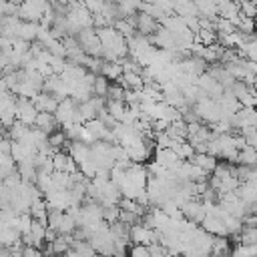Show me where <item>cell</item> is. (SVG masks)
Wrapping results in <instances>:
<instances>
[{"label": "cell", "instance_id": "obj_1", "mask_svg": "<svg viewBox=\"0 0 257 257\" xmlns=\"http://www.w3.org/2000/svg\"><path fill=\"white\" fill-rule=\"evenodd\" d=\"M179 209H181V215H183L187 221L197 223V225L203 221V217H205V213H207L199 197H191V199H187L185 203L179 205Z\"/></svg>", "mask_w": 257, "mask_h": 257}, {"label": "cell", "instance_id": "obj_2", "mask_svg": "<svg viewBox=\"0 0 257 257\" xmlns=\"http://www.w3.org/2000/svg\"><path fill=\"white\" fill-rule=\"evenodd\" d=\"M76 104H78V102H76L74 98H70V96H64V98L58 100V104H56V108H54V118H56L58 126H60L64 120H72V112H74Z\"/></svg>", "mask_w": 257, "mask_h": 257}, {"label": "cell", "instance_id": "obj_3", "mask_svg": "<svg viewBox=\"0 0 257 257\" xmlns=\"http://www.w3.org/2000/svg\"><path fill=\"white\" fill-rule=\"evenodd\" d=\"M157 28H159V22H157L155 18H151L147 12L139 10V12L135 14V30H137L139 34L151 36V34H153Z\"/></svg>", "mask_w": 257, "mask_h": 257}, {"label": "cell", "instance_id": "obj_4", "mask_svg": "<svg viewBox=\"0 0 257 257\" xmlns=\"http://www.w3.org/2000/svg\"><path fill=\"white\" fill-rule=\"evenodd\" d=\"M126 155H128V159L133 163H145V161H149L153 157V147H149L143 141H139V143L126 147Z\"/></svg>", "mask_w": 257, "mask_h": 257}, {"label": "cell", "instance_id": "obj_5", "mask_svg": "<svg viewBox=\"0 0 257 257\" xmlns=\"http://www.w3.org/2000/svg\"><path fill=\"white\" fill-rule=\"evenodd\" d=\"M155 161L157 163H161L165 169H169V171H173V169H177L179 165H181V161L183 159H179L177 157V153L173 151V149H155Z\"/></svg>", "mask_w": 257, "mask_h": 257}, {"label": "cell", "instance_id": "obj_6", "mask_svg": "<svg viewBox=\"0 0 257 257\" xmlns=\"http://www.w3.org/2000/svg\"><path fill=\"white\" fill-rule=\"evenodd\" d=\"M32 126H36V128H40V131H44V133L48 135V133H52V131H56V128H58V122H56V118H54V112L38 110Z\"/></svg>", "mask_w": 257, "mask_h": 257}, {"label": "cell", "instance_id": "obj_7", "mask_svg": "<svg viewBox=\"0 0 257 257\" xmlns=\"http://www.w3.org/2000/svg\"><path fill=\"white\" fill-rule=\"evenodd\" d=\"M32 104L36 106V110H46V112H54V108H56V104H58V100L50 94V92H44V90H40L34 98H32Z\"/></svg>", "mask_w": 257, "mask_h": 257}, {"label": "cell", "instance_id": "obj_8", "mask_svg": "<svg viewBox=\"0 0 257 257\" xmlns=\"http://www.w3.org/2000/svg\"><path fill=\"white\" fill-rule=\"evenodd\" d=\"M189 163H193V165H197V167H201L203 171H207V173H211L213 169H215V165H217V157H213V155H209V153H193L189 159H187Z\"/></svg>", "mask_w": 257, "mask_h": 257}, {"label": "cell", "instance_id": "obj_9", "mask_svg": "<svg viewBox=\"0 0 257 257\" xmlns=\"http://www.w3.org/2000/svg\"><path fill=\"white\" fill-rule=\"evenodd\" d=\"M34 153H36V149H34V147H28V145H24V143H20V141H12L10 157L14 159V163H20V161H24V159L32 157Z\"/></svg>", "mask_w": 257, "mask_h": 257}, {"label": "cell", "instance_id": "obj_10", "mask_svg": "<svg viewBox=\"0 0 257 257\" xmlns=\"http://www.w3.org/2000/svg\"><path fill=\"white\" fill-rule=\"evenodd\" d=\"M116 82L122 86V88H133V90H141L143 88V76L139 72H122Z\"/></svg>", "mask_w": 257, "mask_h": 257}, {"label": "cell", "instance_id": "obj_11", "mask_svg": "<svg viewBox=\"0 0 257 257\" xmlns=\"http://www.w3.org/2000/svg\"><path fill=\"white\" fill-rule=\"evenodd\" d=\"M229 237L227 235H213V245L209 255H229L231 253V245H229Z\"/></svg>", "mask_w": 257, "mask_h": 257}, {"label": "cell", "instance_id": "obj_12", "mask_svg": "<svg viewBox=\"0 0 257 257\" xmlns=\"http://www.w3.org/2000/svg\"><path fill=\"white\" fill-rule=\"evenodd\" d=\"M98 74H102L108 80H116L122 74V68H120V64L116 60H102V66H100Z\"/></svg>", "mask_w": 257, "mask_h": 257}, {"label": "cell", "instance_id": "obj_13", "mask_svg": "<svg viewBox=\"0 0 257 257\" xmlns=\"http://www.w3.org/2000/svg\"><path fill=\"white\" fill-rule=\"evenodd\" d=\"M84 128L98 141V139H102L104 137V133L108 131V126H104V122L98 118V116H94V118H88V120H84Z\"/></svg>", "mask_w": 257, "mask_h": 257}, {"label": "cell", "instance_id": "obj_14", "mask_svg": "<svg viewBox=\"0 0 257 257\" xmlns=\"http://www.w3.org/2000/svg\"><path fill=\"white\" fill-rule=\"evenodd\" d=\"M40 24L38 22H28V20H22L20 22V28H18V38L22 40H34L36 38V32H38Z\"/></svg>", "mask_w": 257, "mask_h": 257}, {"label": "cell", "instance_id": "obj_15", "mask_svg": "<svg viewBox=\"0 0 257 257\" xmlns=\"http://www.w3.org/2000/svg\"><path fill=\"white\" fill-rule=\"evenodd\" d=\"M235 163H243V165H257V151L255 147H243L237 151V157H235Z\"/></svg>", "mask_w": 257, "mask_h": 257}, {"label": "cell", "instance_id": "obj_16", "mask_svg": "<svg viewBox=\"0 0 257 257\" xmlns=\"http://www.w3.org/2000/svg\"><path fill=\"white\" fill-rule=\"evenodd\" d=\"M114 2H116V8H118L120 18L131 16V14L139 12V8H141V0H114Z\"/></svg>", "mask_w": 257, "mask_h": 257}, {"label": "cell", "instance_id": "obj_17", "mask_svg": "<svg viewBox=\"0 0 257 257\" xmlns=\"http://www.w3.org/2000/svg\"><path fill=\"white\" fill-rule=\"evenodd\" d=\"M50 177H52V187L54 189H68L72 185L70 173H66V171H52Z\"/></svg>", "mask_w": 257, "mask_h": 257}, {"label": "cell", "instance_id": "obj_18", "mask_svg": "<svg viewBox=\"0 0 257 257\" xmlns=\"http://www.w3.org/2000/svg\"><path fill=\"white\" fill-rule=\"evenodd\" d=\"M139 10L147 12V14H149L151 18H155L157 22H161V20L167 16V14H165V10H163L161 6H157L155 2H143V0H141V8H139Z\"/></svg>", "mask_w": 257, "mask_h": 257}, {"label": "cell", "instance_id": "obj_19", "mask_svg": "<svg viewBox=\"0 0 257 257\" xmlns=\"http://www.w3.org/2000/svg\"><path fill=\"white\" fill-rule=\"evenodd\" d=\"M74 227H76L74 219H72L66 211H62V215H60V219H58V225H56V231H58L60 235H70Z\"/></svg>", "mask_w": 257, "mask_h": 257}, {"label": "cell", "instance_id": "obj_20", "mask_svg": "<svg viewBox=\"0 0 257 257\" xmlns=\"http://www.w3.org/2000/svg\"><path fill=\"white\" fill-rule=\"evenodd\" d=\"M108 84H110L108 78H104L102 74H96V76H94V82H92V94H96V96H104V98H106Z\"/></svg>", "mask_w": 257, "mask_h": 257}, {"label": "cell", "instance_id": "obj_21", "mask_svg": "<svg viewBox=\"0 0 257 257\" xmlns=\"http://www.w3.org/2000/svg\"><path fill=\"white\" fill-rule=\"evenodd\" d=\"M104 106H106V110L116 118V120H120V116H122V112H124V100H114V98H106L104 100Z\"/></svg>", "mask_w": 257, "mask_h": 257}, {"label": "cell", "instance_id": "obj_22", "mask_svg": "<svg viewBox=\"0 0 257 257\" xmlns=\"http://www.w3.org/2000/svg\"><path fill=\"white\" fill-rule=\"evenodd\" d=\"M231 255H233V257H251V255H257V245L237 243V245L231 249Z\"/></svg>", "mask_w": 257, "mask_h": 257}, {"label": "cell", "instance_id": "obj_23", "mask_svg": "<svg viewBox=\"0 0 257 257\" xmlns=\"http://www.w3.org/2000/svg\"><path fill=\"white\" fill-rule=\"evenodd\" d=\"M64 143H66V135H64V131H62L60 126H58L56 131L48 133V145H50V147H54V149H62Z\"/></svg>", "mask_w": 257, "mask_h": 257}, {"label": "cell", "instance_id": "obj_24", "mask_svg": "<svg viewBox=\"0 0 257 257\" xmlns=\"http://www.w3.org/2000/svg\"><path fill=\"white\" fill-rule=\"evenodd\" d=\"M118 209H120V207H118ZM118 221L131 227V225H135V223L141 221V215H137V213H133V211H126V209H120V211H118Z\"/></svg>", "mask_w": 257, "mask_h": 257}, {"label": "cell", "instance_id": "obj_25", "mask_svg": "<svg viewBox=\"0 0 257 257\" xmlns=\"http://www.w3.org/2000/svg\"><path fill=\"white\" fill-rule=\"evenodd\" d=\"M68 239H70V235H56V239L50 243L52 245V253H64L66 249H68Z\"/></svg>", "mask_w": 257, "mask_h": 257}, {"label": "cell", "instance_id": "obj_26", "mask_svg": "<svg viewBox=\"0 0 257 257\" xmlns=\"http://www.w3.org/2000/svg\"><path fill=\"white\" fill-rule=\"evenodd\" d=\"M48 64H50V68H52L54 74H60V72L64 70V66H66V58H64V56H54V54H50Z\"/></svg>", "mask_w": 257, "mask_h": 257}, {"label": "cell", "instance_id": "obj_27", "mask_svg": "<svg viewBox=\"0 0 257 257\" xmlns=\"http://www.w3.org/2000/svg\"><path fill=\"white\" fill-rule=\"evenodd\" d=\"M118 205H108V207H102V219L104 223H112L118 219Z\"/></svg>", "mask_w": 257, "mask_h": 257}, {"label": "cell", "instance_id": "obj_28", "mask_svg": "<svg viewBox=\"0 0 257 257\" xmlns=\"http://www.w3.org/2000/svg\"><path fill=\"white\" fill-rule=\"evenodd\" d=\"M147 249H149V255H153V257H163V255H169L167 247H165L163 243H159V241L149 243V245H147Z\"/></svg>", "mask_w": 257, "mask_h": 257}, {"label": "cell", "instance_id": "obj_29", "mask_svg": "<svg viewBox=\"0 0 257 257\" xmlns=\"http://www.w3.org/2000/svg\"><path fill=\"white\" fill-rule=\"evenodd\" d=\"M239 102H241V106H255V102H257V96H255V88L251 86L243 96H239L237 98Z\"/></svg>", "mask_w": 257, "mask_h": 257}, {"label": "cell", "instance_id": "obj_30", "mask_svg": "<svg viewBox=\"0 0 257 257\" xmlns=\"http://www.w3.org/2000/svg\"><path fill=\"white\" fill-rule=\"evenodd\" d=\"M237 2H239V10L245 16H249V18L255 16V2H251V0H237Z\"/></svg>", "mask_w": 257, "mask_h": 257}, {"label": "cell", "instance_id": "obj_31", "mask_svg": "<svg viewBox=\"0 0 257 257\" xmlns=\"http://www.w3.org/2000/svg\"><path fill=\"white\" fill-rule=\"evenodd\" d=\"M122 94H124V88L116 82V84H108V92H106V98H114V100H122Z\"/></svg>", "mask_w": 257, "mask_h": 257}, {"label": "cell", "instance_id": "obj_32", "mask_svg": "<svg viewBox=\"0 0 257 257\" xmlns=\"http://www.w3.org/2000/svg\"><path fill=\"white\" fill-rule=\"evenodd\" d=\"M133 257H149V249H147V245H143V243H133L131 245V249H126Z\"/></svg>", "mask_w": 257, "mask_h": 257}, {"label": "cell", "instance_id": "obj_33", "mask_svg": "<svg viewBox=\"0 0 257 257\" xmlns=\"http://www.w3.org/2000/svg\"><path fill=\"white\" fill-rule=\"evenodd\" d=\"M183 20H185L187 30H191L193 34L199 30V16H183Z\"/></svg>", "mask_w": 257, "mask_h": 257}, {"label": "cell", "instance_id": "obj_34", "mask_svg": "<svg viewBox=\"0 0 257 257\" xmlns=\"http://www.w3.org/2000/svg\"><path fill=\"white\" fill-rule=\"evenodd\" d=\"M20 255H24V257H40L42 251L36 245H22V253Z\"/></svg>", "mask_w": 257, "mask_h": 257}, {"label": "cell", "instance_id": "obj_35", "mask_svg": "<svg viewBox=\"0 0 257 257\" xmlns=\"http://www.w3.org/2000/svg\"><path fill=\"white\" fill-rule=\"evenodd\" d=\"M80 2L86 6V10H88L90 14L100 12V8H102V0H80Z\"/></svg>", "mask_w": 257, "mask_h": 257}, {"label": "cell", "instance_id": "obj_36", "mask_svg": "<svg viewBox=\"0 0 257 257\" xmlns=\"http://www.w3.org/2000/svg\"><path fill=\"white\" fill-rule=\"evenodd\" d=\"M237 30H241V32H253V18L243 16L241 22H239V26H237Z\"/></svg>", "mask_w": 257, "mask_h": 257}, {"label": "cell", "instance_id": "obj_37", "mask_svg": "<svg viewBox=\"0 0 257 257\" xmlns=\"http://www.w3.org/2000/svg\"><path fill=\"white\" fill-rule=\"evenodd\" d=\"M56 235H58L56 229H52V227H46V229H44V241H46V243H52V241L56 239Z\"/></svg>", "mask_w": 257, "mask_h": 257}, {"label": "cell", "instance_id": "obj_38", "mask_svg": "<svg viewBox=\"0 0 257 257\" xmlns=\"http://www.w3.org/2000/svg\"><path fill=\"white\" fill-rule=\"evenodd\" d=\"M76 2H80V0H66V4H76Z\"/></svg>", "mask_w": 257, "mask_h": 257}]
</instances>
